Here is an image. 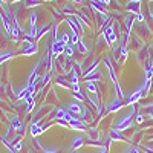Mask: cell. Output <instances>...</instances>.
Listing matches in <instances>:
<instances>
[{"mask_svg":"<svg viewBox=\"0 0 153 153\" xmlns=\"http://www.w3.org/2000/svg\"><path fill=\"white\" fill-rule=\"evenodd\" d=\"M71 89H72V92H74V94H78V92H80V86H78V84H72Z\"/></svg>","mask_w":153,"mask_h":153,"instance_id":"cell-34","label":"cell"},{"mask_svg":"<svg viewBox=\"0 0 153 153\" xmlns=\"http://www.w3.org/2000/svg\"><path fill=\"white\" fill-rule=\"evenodd\" d=\"M46 127L48 126H37V127H31V133L34 138H37L38 135H42L45 130H46Z\"/></svg>","mask_w":153,"mask_h":153,"instance_id":"cell-17","label":"cell"},{"mask_svg":"<svg viewBox=\"0 0 153 153\" xmlns=\"http://www.w3.org/2000/svg\"><path fill=\"white\" fill-rule=\"evenodd\" d=\"M57 84L61 86V87H65V89H71V87H72V84L68 83L65 78H63V76H58V78H57Z\"/></svg>","mask_w":153,"mask_h":153,"instance_id":"cell-20","label":"cell"},{"mask_svg":"<svg viewBox=\"0 0 153 153\" xmlns=\"http://www.w3.org/2000/svg\"><path fill=\"white\" fill-rule=\"evenodd\" d=\"M11 126L14 127L16 130H19V132L25 133V127H23V124L20 123V120H19L17 117H14V118H11Z\"/></svg>","mask_w":153,"mask_h":153,"instance_id":"cell-14","label":"cell"},{"mask_svg":"<svg viewBox=\"0 0 153 153\" xmlns=\"http://www.w3.org/2000/svg\"><path fill=\"white\" fill-rule=\"evenodd\" d=\"M34 92H35V84H28L25 89H22V92L17 95V98H19V100H26V98L31 97Z\"/></svg>","mask_w":153,"mask_h":153,"instance_id":"cell-3","label":"cell"},{"mask_svg":"<svg viewBox=\"0 0 153 153\" xmlns=\"http://www.w3.org/2000/svg\"><path fill=\"white\" fill-rule=\"evenodd\" d=\"M69 127H71V129H74V130H80V132H84L87 129L86 123L81 118H78V117H75L72 121H69Z\"/></svg>","mask_w":153,"mask_h":153,"instance_id":"cell-2","label":"cell"},{"mask_svg":"<svg viewBox=\"0 0 153 153\" xmlns=\"http://www.w3.org/2000/svg\"><path fill=\"white\" fill-rule=\"evenodd\" d=\"M143 121H144V117H143V113H138V115H136V123H138V124H141Z\"/></svg>","mask_w":153,"mask_h":153,"instance_id":"cell-35","label":"cell"},{"mask_svg":"<svg viewBox=\"0 0 153 153\" xmlns=\"http://www.w3.org/2000/svg\"><path fill=\"white\" fill-rule=\"evenodd\" d=\"M104 37H106L109 45H113L115 42H117V34H115V31H113V26L104 28Z\"/></svg>","mask_w":153,"mask_h":153,"instance_id":"cell-4","label":"cell"},{"mask_svg":"<svg viewBox=\"0 0 153 153\" xmlns=\"http://www.w3.org/2000/svg\"><path fill=\"white\" fill-rule=\"evenodd\" d=\"M124 153H139V150H138L136 147H132V149H129V150H126Z\"/></svg>","mask_w":153,"mask_h":153,"instance_id":"cell-36","label":"cell"},{"mask_svg":"<svg viewBox=\"0 0 153 153\" xmlns=\"http://www.w3.org/2000/svg\"><path fill=\"white\" fill-rule=\"evenodd\" d=\"M107 152H109V147H106V146H103V147H101V149H100V152H98V153H107Z\"/></svg>","mask_w":153,"mask_h":153,"instance_id":"cell-38","label":"cell"},{"mask_svg":"<svg viewBox=\"0 0 153 153\" xmlns=\"http://www.w3.org/2000/svg\"><path fill=\"white\" fill-rule=\"evenodd\" d=\"M84 80H87V81H94V80H100L101 78V72L95 68L94 71H91V72H87L84 76H83Z\"/></svg>","mask_w":153,"mask_h":153,"instance_id":"cell-11","label":"cell"},{"mask_svg":"<svg viewBox=\"0 0 153 153\" xmlns=\"http://www.w3.org/2000/svg\"><path fill=\"white\" fill-rule=\"evenodd\" d=\"M133 22H135V17H133V14L126 17V32H127V34H129V32L132 31V25H133Z\"/></svg>","mask_w":153,"mask_h":153,"instance_id":"cell-19","label":"cell"},{"mask_svg":"<svg viewBox=\"0 0 153 153\" xmlns=\"http://www.w3.org/2000/svg\"><path fill=\"white\" fill-rule=\"evenodd\" d=\"M69 40H71L69 34H63V37H61V40H60V42H61L63 45H68V43H69Z\"/></svg>","mask_w":153,"mask_h":153,"instance_id":"cell-29","label":"cell"},{"mask_svg":"<svg viewBox=\"0 0 153 153\" xmlns=\"http://www.w3.org/2000/svg\"><path fill=\"white\" fill-rule=\"evenodd\" d=\"M9 153H16V150H9Z\"/></svg>","mask_w":153,"mask_h":153,"instance_id":"cell-42","label":"cell"},{"mask_svg":"<svg viewBox=\"0 0 153 153\" xmlns=\"http://www.w3.org/2000/svg\"><path fill=\"white\" fill-rule=\"evenodd\" d=\"M132 2H141V0H132Z\"/></svg>","mask_w":153,"mask_h":153,"instance_id":"cell-43","label":"cell"},{"mask_svg":"<svg viewBox=\"0 0 153 153\" xmlns=\"http://www.w3.org/2000/svg\"><path fill=\"white\" fill-rule=\"evenodd\" d=\"M22 147H23V143L19 139V141L14 144V147H12V150H16V152H17V150H22Z\"/></svg>","mask_w":153,"mask_h":153,"instance_id":"cell-31","label":"cell"},{"mask_svg":"<svg viewBox=\"0 0 153 153\" xmlns=\"http://www.w3.org/2000/svg\"><path fill=\"white\" fill-rule=\"evenodd\" d=\"M135 109H133V106H132V109L127 112L124 117H121L117 123H115V129H118V130H126V129H129V127L133 124V117H135Z\"/></svg>","mask_w":153,"mask_h":153,"instance_id":"cell-1","label":"cell"},{"mask_svg":"<svg viewBox=\"0 0 153 153\" xmlns=\"http://www.w3.org/2000/svg\"><path fill=\"white\" fill-rule=\"evenodd\" d=\"M68 23H69V26L72 28V31L74 32H76V34H80V25H76L72 19H68Z\"/></svg>","mask_w":153,"mask_h":153,"instance_id":"cell-21","label":"cell"},{"mask_svg":"<svg viewBox=\"0 0 153 153\" xmlns=\"http://www.w3.org/2000/svg\"><path fill=\"white\" fill-rule=\"evenodd\" d=\"M65 48H66V45H63L60 40H57V42L52 43V46H51V52H52V55H60V54L65 52Z\"/></svg>","mask_w":153,"mask_h":153,"instance_id":"cell-5","label":"cell"},{"mask_svg":"<svg viewBox=\"0 0 153 153\" xmlns=\"http://www.w3.org/2000/svg\"><path fill=\"white\" fill-rule=\"evenodd\" d=\"M109 136H110L112 141H124V139H126V136L123 135V132L118 130V129H115V127H112V129H110Z\"/></svg>","mask_w":153,"mask_h":153,"instance_id":"cell-9","label":"cell"},{"mask_svg":"<svg viewBox=\"0 0 153 153\" xmlns=\"http://www.w3.org/2000/svg\"><path fill=\"white\" fill-rule=\"evenodd\" d=\"M37 22V14H31V25H35Z\"/></svg>","mask_w":153,"mask_h":153,"instance_id":"cell-37","label":"cell"},{"mask_svg":"<svg viewBox=\"0 0 153 153\" xmlns=\"http://www.w3.org/2000/svg\"><path fill=\"white\" fill-rule=\"evenodd\" d=\"M35 52H37V45H35V43H31L26 49L22 51L23 55H32V54H35Z\"/></svg>","mask_w":153,"mask_h":153,"instance_id":"cell-18","label":"cell"},{"mask_svg":"<svg viewBox=\"0 0 153 153\" xmlns=\"http://www.w3.org/2000/svg\"><path fill=\"white\" fill-rule=\"evenodd\" d=\"M152 22H153V12H152Z\"/></svg>","mask_w":153,"mask_h":153,"instance_id":"cell-44","label":"cell"},{"mask_svg":"<svg viewBox=\"0 0 153 153\" xmlns=\"http://www.w3.org/2000/svg\"><path fill=\"white\" fill-rule=\"evenodd\" d=\"M71 43L72 45H78L80 43V34H76V32L72 31V34H71Z\"/></svg>","mask_w":153,"mask_h":153,"instance_id":"cell-22","label":"cell"},{"mask_svg":"<svg viewBox=\"0 0 153 153\" xmlns=\"http://www.w3.org/2000/svg\"><path fill=\"white\" fill-rule=\"evenodd\" d=\"M65 54H66L68 57H72V54H74V48L69 46V45H66V48H65Z\"/></svg>","mask_w":153,"mask_h":153,"instance_id":"cell-26","label":"cell"},{"mask_svg":"<svg viewBox=\"0 0 153 153\" xmlns=\"http://www.w3.org/2000/svg\"><path fill=\"white\" fill-rule=\"evenodd\" d=\"M12 2H17V0H12Z\"/></svg>","mask_w":153,"mask_h":153,"instance_id":"cell-45","label":"cell"},{"mask_svg":"<svg viewBox=\"0 0 153 153\" xmlns=\"http://www.w3.org/2000/svg\"><path fill=\"white\" fill-rule=\"evenodd\" d=\"M86 89H87V92H89V94L100 95V92H98V86H97L95 81H87V83H86Z\"/></svg>","mask_w":153,"mask_h":153,"instance_id":"cell-15","label":"cell"},{"mask_svg":"<svg viewBox=\"0 0 153 153\" xmlns=\"http://www.w3.org/2000/svg\"><path fill=\"white\" fill-rule=\"evenodd\" d=\"M84 141H86V139H84V136H81V135L75 136L74 143H72V146H71V152H75V150H78L80 147H83Z\"/></svg>","mask_w":153,"mask_h":153,"instance_id":"cell-12","label":"cell"},{"mask_svg":"<svg viewBox=\"0 0 153 153\" xmlns=\"http://www.w3.org/2000/svg\"><path fill=\"white\" fill-rule=\"evenodd\" d=\"M65 115H66V110L65 109H57V120L65 118Z\"/></svg>","mask_w":153,"mask_h":153,"instance_id":"cell-27","label":"cell"},{"mask_svg":"<svg viewBox=\"0 0 153 153\" xmlns=\"http://www.w3.org/2000/svg\"><path fill=\"white\" fill-rule=\"evenodd\" d=\"M141 97H143V89H139V91H136V92H133L129 98H127V101H126V104H129V106H133L135 103H138L139 100H141Z\"/></svg>","mask_w":153,"mask_h":153,"instance_id":"cell-6","label":"cell"},{"mask_svg":"<svg viewBox=\"0 0 153 153\" xmlns=\"http://www.w3.org/2000/svg\"><path fill=\"white\" fill-rule=\"evenodd\" d=\"M124 106V103H123V100H120V98H115L113 101H112V103L107 106V112H118L121 107Z\"/></svg>","mask_w":153,"mask_h":153,"instance_id":"cell-8","label":"cell"},{"mask_svg":"<svg viewBox=\"0 0 153 153\" xmlns=\"http://www.w3.org/2000/svg\"><path fill=\"white\" fill-rule=\"evenodd\" d=\"M139 6H141V3L139 2H129V5H127V11L129 12H132V14H141V9H139Z\"/></svg>","mask_w":153,"mask_h":153,"instance_id":"cell-13","label":"cell"},{"mask_svg":"<svg viewBox=\"0 0 153 153\" xmlns=\"http://www.w3.org/2000/svg\"><path fill=\"white\" fill-rule=\"evenodd\" d=\"M115 92H117V98H120V100H123V98H124V94H123V89H121L120 83L115 84Z\"/></svg>","mask_w":153,"mask_h":153,"instance_id":"cell-23","label":"cell"},{"mask_svg":"<svg viewBox=\"0 0 153 153\" xmlns=\"http://www.w3.org/2000/svg\"><path fill=\"white\" fill-rule=\"evenodd\" d=\"M49 78H51V74H49V72H45L43 78H42V86H45V84L49 81Z\"/></svg>","mask_w":153,"mask_h":153,"instance_id":"cell-28","label":"cell"},{"mask_svg":"<svg viewBox=\"0 0 153 153\" xmlns=\"http://www.w3.org/2000/svg\"><path fill=\"white\" fill-rule=\"evenodd\" d=\"M72 2H80V3H84V0H72Z\"/></svg>","mask_w":153,"mask_h":153,"instance_id":"cell-40","label":"cell"},{"mask_svg":"<svg viewBox=\"0 0 153 153\" xmlns=\"http://www.w3.org/2000/svg\"><path fill=\"white\" fill-rule=\"evenodd\" d=\"M143 109H144V110H147V112L150 113V117L153 118V104H149V106H144Z\"/></svg>","mask_w":153,"mask_h":153,"instance_id":"cell-32","label":"cell"},{"mask_svg":"<svg viewBox=\"0 0 153 153\" xmlns=\"http://www.w3.org/2000/svg\"><path fill=\"white\" fill-rule=\"evenodd\" d=\"M68 110L71 112V113H75V115H81V106L78 104V103H71L69 106H68Z\"/></svg>","mask_w":153,"mask_h":153,"instance_id":"cell-16","label":"cell"},{"mask_svg":"<svg viewBox=\"0 0 153 153\" xmlns=\"http://www.w3.org/2000/svg\"><path fill=\"white\" fill-rule=\"evenodd\" d=\"M91 3H92L95 11L101 12V14H106V3L103 2V0H91Z\"/></svg>","mask_w":153,"mask_h":153,"instance_id":"cell-10","label":"cell"},{"mask_svg":"<svg viewBox=\"0 0 153 153\" xmlns=\"http://www.w3.org/2000/svg\"><path fill=\"white\" fill-rule=\"evenodd\" d=\"M48 29H49V28L46 26V25H45V26H42V29L37 32V38H42V37H43V34H45V32H48Z\"/></svg>","mask_w":153,"mask_h":153,"instance_id":"cell-25","label":"cell"},{"mask_svg":"<svg viewBox=\"0 0 153 153\" xmlns=\"http://www.w3.org/2000/svg\"><path fill=\"white\" fill-rule=\"evenodd\" d=\"M76 48H78V51H80L81 54H86V52H87V48H86V45H84L83 42H80L78 45H76Z\"/></svg>","mask_w":153,"mask_h":153,"instance_id":"cell-24","label":"cell"},{"mask_svg":"<svg viewBox=\"0 0 153 153\" xmlns=\"http://www.w3.org/2000/svg\"><path fill=\"white\" fill-rule=\"evenodd\" d=\"M103 2H104L106 5H109V3H110V0H103Z\"/></svg>","mask_w":153,"mask_h":153,"instance_id":"cell-41","label":"cell"},{"mask_svg":"<svg viewBox=\"0 0 153 153\" xmlns=\"http://www.w3.org/2000/svg\"><path fill=\"white\" fill-rule=\"evenodd\" d=\"M74 97H75L76 100H80V101H84V100H86V97H84L81 92H78V94H74Z\"/></svg>","mask_w":153,"mask_h":153,"instance_id":"cell-33","label":"cell"},{"mask_svg":"<svg viewBox=\"0 0 153 153\" xmlns=\"http://www.w3.org/2000/svg\"><path fill=\"white\" fill-rule=\"evenodd\" d=\"M12 57V52H8V54H5V55H0V65L5 61V60H8V58H11Z\"/></svg>","mask_w":153,"mask_h":153,"instance_id":"cell-30","label":"cell"},{"mask_svg":"<svg viewBox=\"0 0 153 153\" xmlns=\"http://www.w3.org/2000/svg\"><path fill=\"white\" fill-rule=\"evenodd\" d=\"M104 63H106V68H107V71H109V75H110L112 81H113L115 84H117V83H118V78H117V72H115V68H113V65H112L110 58H106V60H104Z\"/></svg>","mask_w":153,"mask_h":153,"instance_id":"cell-7","label":"cell"},{"mask_svg":"<svg viewBox=\"0 0 153 153\" xmlns=\"http://www.w3.org/2000/svg\"><path fill=\"white\" fill-rule=\"evenodd\" d=\"M136 20H138V22H143V20H144L143 14H136Z\"/></svg>","mask_w":153,"mask_h":153,"instance_id":"cell-39","label":"cell"}]
</instances>
